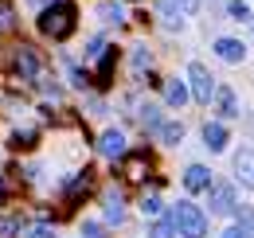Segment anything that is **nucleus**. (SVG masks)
<instances>
[{"mask_svg":"<svg viewBox=\"0 0 254 238\" xmlns=\"http://www.w3.org/2000/svg\"><path fill=\"white\" fill-rule=\"evenodd\" d=\"M215 102H219V110H223V118H239V102H235V90H215Z\"/></svg>","mask_w":254,"mask_h":238,"instance_id":"obj_15","label":"nucleus"},{"mask_svg":"<svg viewBox=\"0 0 254 238\" xmlns=\"http://www.w3.org/2000/svg\"><path fill=\"white\" fill-rule=\"evenodd\" d=\"M164 102H168V106H184V102H188V86H184L180 78H172V82L164 86Z\"/></svg>","mask_w":254,"mask_h":238,"instance_id":"obj_14","label":"nucleus"},{"mask_svg":"<svg viewBox=\"0 0 254 238\" xmlns=\"http://www.w3.org/2000/svg\"><path fill=\"white\" fill-rule=\"evenodd\" d=\"M35 141V133L32 129H28V133H16V137H12V145H32Z\"/></svg>","mask_w":254,"mask_h":238,"instance_id":"obj_28","label":"nucleus"},{"mask_svg":"<svg viewBox=\"0 0 254 238\" xmlns=\"http://www.w3.org/2000/svg\"><path fill=\"white\" fill-rule=\"evenodd\" d=\"M235 219H239L235 227H239L247 238H254V211H251V207H235Z\"/></svg>","mask_w":254,"mask_h":238,"instance_id":"obj_19","label":"nucleus"},{"mask_svg":"<svg viewBox=\"0 0 254 238\" xmlns=\"http://www.w3.org/2000/svg\"><path fill=\"white\" fill-rule=\"evenodd\" d=\"M235 179L254 191V149H239L235 152Z\"/></svg>","mask_w":254,"mask_h":238,"instance_id":"obj_7","label":"nucleus"},{"mask_svg":"<svg viewBox=\"0 0 254 238\" xmlns=\"http://www.w3.org/2000/svg\"><path fill=\"white\" fill-rule=\"evenodd\" d=\"M114 62H118V51H106V55H102V62H98V86H110Z\"/></svg>","mask_w":254,"mask_h":238,"instance_id":"obj_17","label":"nucleus"},{"mask_svg":"<svg viewBox=\"0 0 254 238\" xmlns=\"http://www.w3.org/2000/svg\"><path fill=\"white\" fill-rule=\"evenodd\" d=\"M157 129H160V141H164V145H176V141H184V125H180V121H160Z\"/></svg>","mask_w":254,"mask_h":238,"instance_id":"obj_16","label":"nucleus"},{"mask_svg":"<svg viewBox=\"0 0 254 238\" xmlns=\"http://www.w3.org/2000/svg\"><path fill=\"white\" fill-rule=\"evenodd\" d=\"M172 4H180V16H195L199 12V0H172Z\"/></svg>","mask_w":254,"mask_h":238,"instance_id":"obj_24","label":"nucleus"},{"mask_svg":"<svg viewBox=\"0 0 254 238\" xmlns=\"http://www.w3.org/2000/svg\"><path fill=\"white\" fill-rule=\"evenodd\" d=\"M98 152L110 156V160L122 156V152H126V133H122V129H106V133L98 137Z\"/></svg>","mask_w":254,"mask_h":238,"instance_id":"obj_8","label":"nucleus"},{"mask_svg":"<svg viewBox=\"0 0 254 238\" xmlns=\"http://www.w3.org/2000/svg\"><path fill=\"white\" fill-rule=\"evenodd\" d=\"M102 207H106V223H110V227H118V223L126 219V199H122V195H114V191H110V195H102Z\"/></svg>","mask_w":254,"mask_h":238,"instance_id":"obj_12","label":"nucleus"},{"mask_svg":"<svg viewBox=\"0 0 254 238\" xmlns=\"http://www.w3.org/2000/svg\"><path fill=\"white\" fill-rule=\"evenodd\" d=\"M227 12H231L235 20H251V8H247L243 0H231V8H227Z\"/></svg>","mask_w":254,"mask_h":238,"instance_id":"obj_21","label":"nucleus"},{"mask_svg":"<svg viewBox=\"0 0 254 238\" xmlns=\"http://www.w3.org/2000/svg\"><path fill=\"white\" fill-rule=\"evenodd\" d=\"M203 145L211 152L227 149V125H223V121H207V125H203Z\"/></svg>","mask_w":254,"mask_h":238,"instance_id":"obj_10","label":"nucleus"},{"mask_svg":"<svg viewBox=\"0 0 254 238\" xmlns=\"http://www.w3.org/2000/svg\"><path fill=\"white\" fill-rule=\"evenodd\" d=\"M149 168H153V160H149L145 152H133V156L122 160V179H126V183H145V179H149Z\"/></svg>","mask_w":254,"mask_h":238,"instance_id":"obj_6","label":"nucleus"},{"mask_svg":"<svg viewBox=\"0 0 254 238\" xmlns=\"http://www.w3.org/2000/svg\"><path fill=\"white\" fill-rule=\"evenodd\" d=\"M16 70H20L24 82H43V59H39V51L35 47H20L16 51Z\"/></svg>","mask_w":254,"mask_h":238,"instance_id":"obj_4","label":"nucleus"},{"mask_svg":"<svg viewBox=\"0 0 254 238\" xmlns=\"http://www.w3.org/2000/svg\"><path fill=\"white\" fill-rule=\"evenodd\" d=\"M160 16H164V20L172 24V28L180 24V16H176V8H172V0H164V4H160Z\"/></svg>","mask_w":254,"mask_h":238,"instance_id":"obj_23","label":"nucleus"},{"mask_svg":"<svg viewBox=\"0 0 254 238\" xmlns=\"http://www.w3.org/2000/svg\"><path fill=\"white\" fill-rule=\"evenodd\" d=\"M74 24H78V8H74L70 0H55L51 8L39 12V31H43L47 39H66V35H74Z\"/></svg>","mask_w":254,"mask_h":238,"instance_id":"obj_1","label":"nucleus"},{"mask_svg":"<svg viewBox=\"0 0 254 238\" xmlns=\"http://www.w3.org/2000/svg\"><path fill=\"white\" fill-rule=\"evenodd\" d=\"M215 55L227 62H243L247 59V47L239 43V39H215Z\"/></svg>","mask_w":254,"mask_h":238,"instance_id":"obj_11","label":"nucleus"},{"mask_svg":"<svg viewBox=\"0 0 254 238\" xmlns=\"http://www.w3.org/2000/svg\"><path fill=\"white\" fill-rule=\"evenodd\" d=\"M86 191H90V172H82V176H74V183L66 187V203L74 207V203H78V199H82Z\"/></svg>","mask_w":254,"mask_h":238,"instance_id":"obj_13","label":"nucleus"},{"mask_svg":"<svg viewBox=\"0 0 254 238\" xmlns=\"http://www.w3.org/2000/svg\"><path fill=\"white\" fill-rule=\"evenodd\" d=\"M188 82H191V102L211 106L215 82H211V74H207V66H203V62H188Z\"/></svg>","mask_w":254,"mask_h":238,"instance_id":"obj_3","label":"nucleus"},{"mask_svg":"<svg viewBox=\"0 0 254 238\" xmlns=\"http://www.w3.org/2000/svg\"><path fill=\"white\" fill-rule=\"evenodd\" d=\"M223 238H247V235H243L239 227H231V231H227V235H223Z\"/></svg>","mask_w":254,"mask_h":238,"instance_id":"obj_29","label":"nucleus"},{"mask_svg":"<svg viewBox=\"0 0 254 238\" xmlns=\"http://www.w3.org/2000/svg\"><path fill=\"white\" fill-rule=\"evenodd\" d=\"M172 227H176L184 238H203L207 235V215L195 207L191 199H180V203L172 207Z\"/></svg>","mask_w":254,"mask_h":238,"instance_id":"obj_2","label":"nucleus"},{"mask_svg":"<svg viewBox=\"0 0 254 238\" xmlns=\"http://www.w3.org/2000/svg\"><path fill=\"white\" fill-rule=\"evenodd\" d=\"M184 187H188V191H207V187H211V168L191 164L188 172H184Z\"/></svg>","mask_w":254,"mask_h":238,"instance_id":"obj_9","label":"nucleus"},{"mask_svg":"<svg viewBox=\"0 0 254 238\" xmlns=\"http://www.w3.org/2000/svg\"><path fill=\"white\" fill-rule=\"evenodd\" d=\"M176 235V227H172V215H168V219H153V227H149V238H172Z\"/></svg>","mask_w":254,"mask_h":238,"instance_id":"obj_18","label":"nucleus"},{"mask_svg":"<svg viewBox=\"0 0 254 238\" xmlns=\"http://www.w3.org/2000/svg\"><path fill=\"white\" fill-rule=\"evenodd\" d=\"M24 238H55V223H32Z\"/></svg>","mask_w":254,"mask_h":238,"instance_id":"obj_20","label":"nucleus"},{"mask_svg":"<svg viewBox=\"0 0 254 238\" xmlns=\"http://www.w3.org/2000/svg\"><path fill=\"white\" fill-rule=\"evenodd\" d=\"M141 211L157 219V215H160V199H157V195H145V199H141Z\"/></svg>","mask_w":254,"mask_h":238,"instance_id":"obj_22","label":"nucleus"},{"mask_svg":"<svg viewBox=\"0 0 254 238\" xmlns=\"http://www.w3.org/2000/svg\"><path fill=\"white\" fill-rule=\"evenodd\" d=\"M82 235H86V238H106V235H102V227H98V223H82Z\"/></svg>","mask_w":254,"mask_h":238,"instance_id":"obj_26","label":"nucleus"},{"mask_svg":"<svg viewBox=\"0 0 254 238\" xmlns=\"http://www.w3.org/2000/svg\"><path fill=\"white\" fill-rule=\"evenodd\" d=\"M141 121H145V125H160V114H157V106H145V110H141Z\"/></svg>","mask_w":254,"mask_h":238,"instance_id":"obj_25","label":"nucleus"},{"mask_svg":"<svg viewBox=\"0 0 254 238\" xmlns=\"http://www.w3.org/2000/svg\"><path fill=\"white\" fill-rule=\"evenodd\" d=\"M133 62H137V70H145V62H149V51H145V47H137V51H133Z\"/></svg>","mask_w":254,"mask_h":238,"instance_id":"obj_27","label":"nucleus"},{"mask_svg":"<svg viewBox=\"0 0 254 238\" xmlns=\"http://www.w3.org/2000/svg\"><path fill=\"white\" fill-rule=\"evenodd\" d=\"M207 199H211V215H231L235 211V187L227 179H211Z\"/></svg>","mask_w":254,"mask_h":238,"instance_id":"obj_5","label":"nucleus"}]
</instances>
